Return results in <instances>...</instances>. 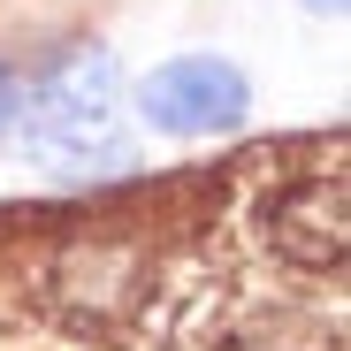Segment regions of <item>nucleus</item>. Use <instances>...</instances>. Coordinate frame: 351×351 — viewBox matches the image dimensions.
<instances>
[{
	"mask_svg": "<svg viewBox=\"0 0 351 351\" xmlns=\"http://www.w3.org/2000/svg\"><path fill=\"white\" fill-rule=\"evenodd\" d=\"M138 123L160 130V138H229L245 130L252 114V84L237 62H221V53H176L160 62L145 84H138Z\"/></svg>",
	"mask_w": 351,
	"mask_h": 351,
	"instance_id": "nucleus-2",
	"label": "nucleus"
},
{
	"mask_svg": "<svg viewBox=\"0 0 351 351\" xmlns=\"http://www.w3.org/2000/svg\"><path fill=\"white\" fill-rule=\"evenodd\" d=\"M306 8H321V16H336V8H343V0H306Z\"/></svg>",
	"mask_w": 351,
	"mask_h": 351,
	"instance_id": "nucleus-4",
	"label": "nucleus"
},
{
	"mask_svg": "<svg viewBox=\"0 0 351 351\" xmlns=\"http://www.w3.org/2000/svg\"><path fill=\"white\" fill-rule=\"evenodd\" d=\"M267 245L298 267H343L351 252V191L343 176H298L275 206H267Z\"/></svg>",
	"mask_w": 351,
	"mask_h": 351,
	"instance_id": "nucleus-3",
	"label": "nucleus"
},
{
	"mask_svg": "<svg viewBox=\"0 0 351 351\" xmlns=\"http://www.w3.org/2000/svg\"><path fill=\"white\" fill-rule=\"evenodd\" d=\"M38 168L62 176H99V168H130V107H123V62L107 46H62L53 62L23 69V114H16V145Z\"/></svg>",
	"mask_w": 351,
	"mask_h": 351,
	"instance_id": "nucleus-1",
	"label": "nucleus"
}]
</instances>
